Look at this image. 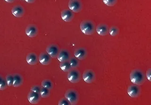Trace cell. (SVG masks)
Listing matches in <instances>:
<instances>
[{
  "label": "cell",
  "mask_w": 151,
  "mask_h": 105,
  "mask_svg": "<svg viewBox=\"0 0 151 105\" xmlns=\"http://www.w3.org/2000/svg\"><path fill=\"white\" fill-rule=\"evenodd\" d=\"M130 79L131 82L134 84L140 86L145 82L146 77L145 74L141 70L135 69L130 73Z\"/></svg>",
  "instance_id": "1"
},
{
  "label": "cell",
  "mask_w": 151,
  "mask_h": 105,
  "mask_svg": "<svg viewBox=\"0 0 151 105\" xmlns=\"http://www.w3.org/2000/svg\"><path fill=\"white\" fill-rule=\"evenodd\" d=\"M80 28L83 33L87 36L93 34L96 29V25L90 20H83L80 23Z\"/></svg>",
  "instance_id": "2"
},
{
  "label": "cell",
  "mask_w": 151,
  "mask_h": 105,
  "mask_svg": "<svg viewBox=\"0 0 151 105\" xmlns=\"http://www.w3.org/2000/svg\"><path fill=\"white\" fill-rule=\"evenodd\" d=\"M65 97L70 101L71 105H76L79 101V93L76 90L73 89H70L66 91Z\"/></svg>",
  "instance_id": "3"
},
{
  "label": "cell",
  "mask_w": 151,
  "mask_h": 105,
  "mask_svg": "<svg viewBox=\"0 0 151 105\" xmlns=\"http://www.w3.org/2000/svg\"><path fill=\"white\" fill-rule=\"evenodd\" d=\"M81 78V73L78 70L71 69L68 71V81L73 84L78 83Z\"/></svg>",
  "instance_id": "4"
},
{
  "label": "cell",
  "mask_w": 151,
  "mask_h": 105,
  "mask_svg": "<svg viewBox=\"0 0 151 105\" xmlns=\"http://www.w3.org/2000/svg\"><path fill=\"white\" fill-rule=\"evenodd\" d=\"M68 6L69 9L74 13H78L82 10L83 4L80 0H70Z\"/></svg>",
  "instance_id": "5"
},
{
  "label": "cell",
  "mask_w": 151,
  "mask_h": 105,
  "mask_svg": "<svg viewBox=\"0 0 151 105\" xmlns=\"http://www.w3.org/2000/svg\"><path fill=\"white\" fill-rule=\"evenodd\" d=\"M83 79L87 84H92L96 80V74L93 70L86 69L83 74Z\"/></svg>",
  "instance_id": "6"
},
{
  "label": "cell",
  "mask_w": 151,
  "mask_h": 105,
  "mask_svg": "<svg viewBox=\"0 0 151 105\" xmlns=\"http://www.w3.org/2000/svg\"><path fill=\"white\" fill-rule=\"evenodd\" d=\"M127 93L131 98H137L141 94V89L140 86L136 84L130 85L127 88Z\"/></svg>",
  "instance_id": "7"
},
{
  "label": "cell",
  "mask_w": 151,
  "mask_h": 105,
  "mask_svg": "<svg viewBox=\"0 0 151 105\" xmlns=\"http://www.w3.org/2000/svg\"><path fill=\"white\" fill-rule=\"evenodd\" d=\"M60 51L59 46L55 44H51L47 46L46 49V52L52 58H56Z\"/></svg>",
  "instance_id": "8"
},
{
  "label": "cell",
  "mask_w": 151,
  "mask_h": 105,
  "mask_svg": "<svg viewBox=\"0 0 151 105\" xmlns=\"http://www.w3.org/2000/svg\"><path fill=\"white\" fill-rule=\"evenodd\" d=\"M25 33L28 36L31 38H34L37 35L38 29L36 25L29 24L26 27Z\"/></svg>",
  "instance_id": "9"
},
{
  "label": "cell",
  "mask_w": 151,
  "mask_h": 105,
  "mask_svg": "<svg viewBox=\"0 0 151 105\" xmlns=\"http://www.w3.org/2000/svg\"><path fill=\"white\" fill-rule=\"evenodd\" d=\"M74 12L70 9H65L61 11V17L64 21L69 22L74 18Z\"/></svg>",
  "instance_id": "10"
},
{
  "label": "cell",
  "mask_w": 151,
  "mask_h": 105,
  "mask_svg": "<svg viewBox=\"0 0 151 105\" xmlns=\"http://www.w3.org/2000/svg\"><path fill=\"white\" fill-rule=\"evenodd\" d=\"M74 54L75 57L78 60H82L87 57V51L85 48H78L75 50Z\"/></svg>",
  "instance_id": "11"
},
{
  "label": "cell",
  "mask_w": 151,
  "mask_h": 105,
  "mask_svg": "<svg viewBox=\"0 0 151 105\" xmlns=\"http://www.w3.org/2000/svg\"><path fill=\"white\" fill-rule=\"evenodd\" d=\"M57 58L60 62L68 61L70 58V53L67 49H63L60 51Z\"/></svg>",
  "instance_id": "12"
},
{
  "label": "cell",
  "mask_w": 151,
  "mask_h": 105,
  "mask_svg": "<svg viewBox=\"0 0 151 105\" xmlns=\"http://www.w3.org/2000/svg\"><path fill=\"white\" fill-rule=\"evenodd\" d=\"M109 27L107 25L104 23H100L97 26L96 30L99 35L105 36L109 34Z\"/></svg>",
  "instance_id": "13"
},
{
  "label": "cell",
  "mask_w": 151,
  "mask_h": 105,
  "mask_svg": "<svg viewBox=\"0 0 151 105\" xmlns=\"http://www.w3.org/2000/svg\"><path fill=\"white\" fill-rule=\"evenodd\" d=\"M41 95L39 93L34 92L33 91H30L28 93L27 96V99L30 103L33 104H37L40 101L41 99Z\"/></svg>",
  "instance_id": "14"
},
{
  "label": "cell",
  "mask_w": 151,
  "mask_h": 105,
  "mask_svg": "<svg viewBox=\"0 0 151 105\" xmlns=\"http://www.w3.org/2000/svg\"><path fill=\"white\" fill-rule=\"evenodd\" d=\"M38 59L41 64L43 65H48L52 61V58L46 52L40 53Z\"/></svg>",
  "instance_id": "15"
},
{
  "label": "cell",
  "mask_w": 151,
  "mask_h": 105,
  "mask_svg": "<svg viewBox=\"0 0 151 105\" xmlns=\"http://www.w3.org/2000/svg\"><path fill=\"white\" fill-rule=\"evenodd\" d=\"M12 14L17 18H21L25 13V10L22 6L20 5H16L12 8Z\"/></svg>",
  "instance_id": "16"
},
{
  "label": "cell",
  "mask_w": 151,
  "mask_h": 105,
  "mask_svg": "<svg viewBox=\"0 0 151 105\" xmlns=\"http://www.w3.org/2000/svg\"><path fill=\"white\" fill-rule=\"evenodd\" d=\"M13 83L12 86L14 87H19L22 85L24 82V78L19 74L15 73L13 74Z\"/></svg>",
  "instance_id": "17"
},
{
  "label": "cell",
  "mask_w": 151,
  "mask_h": 105,
  "mask_svg": "<svg viewBox=\"0 0 151 105\" xmlns=\"http://www.w3.org/2000/svg\"><path fill=\"white\" fill-rule=\"evenodd\" d=\"M26 60L28 64L35 65L37 63L38 58L37 54L34 52L28 53L26 57Z\"/></svg>",
  "instance_id": "18"
},
{
  "label": "cell",
  "mask_w": 151,
  "mask_h": 105,
  "mask_svg": "<svg viewBox=\"0 0 151 105\" xmlns=\"http://www.w3.org/2000/svg\"><path fill=\"white\" fill-rule=\"evenodd\" d=\"M41 86L42 87L51 90L53 88V83L50 79H45L42 81Z\"/></svg>",
  "instance_id": "19"
},
{
  "label": "cell",
  "mask_w": 151,
  "mask_h": 105,
  "mask_svg": "<svg viewBox=\"0 0 151 105\" xmlns=\"http://www.w3.org/2000/svg\"><path fill=\"white\" fill-rule=\"evenodd\" d=\"M60 66L61 69L63 72H68L70 70L72 69V67L71 66L70 64L68 61V60L66 61L61 62H60Z\"/></svg>",
  "instance_id": "20"
},
{
  "label": "cell",
  "mask_w": 151,
  "mask_h": 105,
  "mask_svg": "<svg viewBox=\"0 0 151 105\" xmlns=\"http://www.w3.org/2000/svg\"><path fill=\"white\" fill-rule=\"evenodd\" d=\"M68 61L70 62L72 69H75V68L78 67L80 65L79 60L76 57L70 58V59L68 60Z\"/></svg>",
  "instance_id": "21"
},
{
  "label": "cell",
  "mask_w": 151,
  "mask_h": 105,
  "mask_svg": "<svg viewBox=\"0 0 151 105\" xmlns=\"http://www.w3.org/2000/svg\"><path fill=\"white\" fill-rule=\"evenodd\" d=\"M119 29L117 26H112L109 29V34L112 36H116L119 34Z\"/></svg>",
  "instance_id": "22"
},
{
  "label": "cell",
  "mask_w": 151,
  "mask_h": 105,
  "mask_svg": "<svg viewBox=\"0 0 151 105\" xmlns=\"http://www.w3.org/2000/svg\"><path fill=\"white\" fill-rule=\"evenodd\" d=\"M50 90L45 88L42 87L40 91V94L41 97L42 98H46L49 97L50 95Z\"/></svg>",
  "instance_id": "23"
},
{
  "label": "cell",
  "mask_w": 151,
  "mask_h": 105,
  "mask_svg": "<svg viewBox=\"0 0 151 105\" xmlns=\"http://www.w3.org/2000/svg\"><path fill=\"white\" fill-rule=\"evenodd\" d=\"M6 81H7L8 85L9 87H11L13 85V74H7L5 77Z\"/></svg>",
  "instance_id": "24"
},
{
  "label": "cell",
  "mask_w": 151,
  "mask_h": 105,
  "mask_svg": "<svg viewBox=\"0 0 151 105\" xmlns=\"http://www.w3.org/2000/svg\"><path fill=\"white\" fill-rule=\"evenodd\" d=\"M103 2L105 5L108 6H113L117 4L118 0H103Z\"/></svg>",
  "instance_id": "25"
},
{
  "label": "cell",
  "mask_w": 151,
  "mask_h": 105,
  "mask_svg": "<svg viewBox=\"0 0 151 105\" xmlns=\"http://www.w3.org/2000/svg\"><path fill=\"white\" fill-rule=\"evenodd\" d=\"M8 85L7 84L6 79L4 78L2 81L0 83V90L4 91V90H5L8 87Z\"/></svg>",
  "instance_id": "26"
},
{
  "label": "cell",
  "mask_w": 151,
  "mask_h": 105,
  "mask_svg": "<svg viewBox=\"0 0 151 105\" xmlns=\"http://www.w3.org/2000/svg\"><path fill=\"white\" fill-rule=\"evenodd\" d=\"M59 105H70V103L66 99L65 97L61 98L60 100H59Z\"/></svg>",
  "instance_id": "27"
},
{
  "label": "cell",
  "mask_w": 151,
  "mask_h": 105,
  "mask_svg": "<svg viewBox=\"0 0 151 105\" xmlns=\"http://www.w3.org/2000/svg\"><path fill=\"white\" fill-rule=\"evenodd\" d=\"M41 88L42 86H40V85H34V86H32V87L31 88V91L40 94V91H41Z\"/></svg>",
  "instance_id": "28"
},
{
  "label": "cell",
  "mask_w": 151,
  "mask_h": 105,
  "mask_svg": "<svg viewBox=\"0 0 151 105\" xmlns=\"http://www.w3.org/2000/svg\"><path fill=\"white\" fill-rule=\"evenodd\" d=\"M151 68H149V69L147 70V71H146V77H147V78L148 80L150 81H151Z\"/></svg>",
  "instance_id": "29"
},
{
  "label": "cell",
  "mask_w": 151,
  "mask_h": 105,
  "mask_svg": "<svg viewBox=\"0 0 151 105\" xmlns=\"http://www.w3.org/2000/svg\"><path fill=\"white\" fill-rule=\"evenodd\" d=\"M25 1L28 4H33L35 1V0H25Z\"/></svg>",
  "instance_id": "30"
},
{
  "label": "cell",
  "mask_w": 151,
  "mask_h": 105,
  "mask_svg": "<svg viewBox=\"0 0 151 105\" xmlns=\"http://www.w3.org/2000/svg\"><path fill=\"white\" fill-rule=\"evenodd\" d=\"M5 1H7V3H13L15 0H5Z\"/></svg>",
  "instance_id": "31"
},
{
  "label": "cell",
  "mask_w": 151,
  "mask_h": 105,
  "mask_svg": "<svg viewBox=\"0 0 151 105\" xmlns=\"http://www.w3.org/2000/svg\"><path fill=\"white\" fill-rule=\"evenodd\" d=\"M4 78V77H2L1 75H0V83H1V81H2V80H3Z\"/></svg>",
  "instance_id": "32"
},
{
  "label": "cell",
  "mask_w": 151,
  "mask_h": 105,
  "mask_svg": "<svg viewBox=\"0 0 151 105\" xmlns=\"http://www.w3.org/2000/svg\"><path fill=\"white\" fill-rule=\"evenodd\" d=\"M23 1H25V0H23Z\"/></svg>",
  "instance_id": "33"
}]
</instances>
